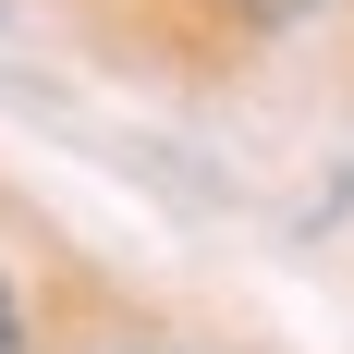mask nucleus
<instances>
[{
    "label": "nucleus",
    "instance_id": "1",
    "mask_svg": "<svg viewBox=\"0 0 354 354\" xmlns=\"http://www.w3.org/2000/svg\"><path fill=\"white\" fill-rule=\"evenodd\" d=\"M245 25H293V12H318V0H232Z\"/></svg>",
    "mask_w": 354,
    "mask_h": 354
},
{
    "label": "nucleus",
    "instance_id": "2",
    "mask_svg": "<svg viewBox=\"0 0 354 354\" xmlns=\"http://www.w3.org/2000/svg\"><path fill=\"white\" fill-rule=\"evenodd\" d=\"M0 354H12V293H0Z\"/></svg>",
    "mask_w": 354,
    "mask_h": 354
}]
</instances>
